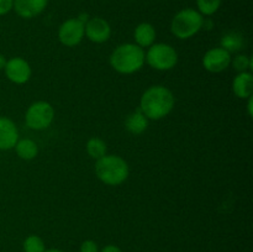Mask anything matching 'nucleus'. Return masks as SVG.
I'll return each mask as SVG.
<instances>
[{
  "mask_svg": "<svg viewBox=\"0 0 253 252\" xmlns=\"http://www.w3.org/2000/svg\"><path fill=\"white\" fill-rule=\"evenodd\" d=\"M174 104V94L170 89L163 85H152L141 96L138 109L148 120H161L169 115Z\"/></svg>",
  "mask_w": 253,
  "mask_h": 252,
  "instance_id": "obj_1",
  "label": "nucleus"
},
{
  "mask_svg": "<svg viewBox=\"0 0 253 252\" xmlns=\"http://www.w3.org/2000/svg\"><path fill=\"white\" fill-rule=\"evenodd\" d=\"M146 62L145 49L136 43H123L110 54V66L120 74H133Z\"/></svg>",
  "mask_w": 253,
  "mask_h": 252,
  "instance_id": "obj_2",
  "label": "nucleus"
},
{
  "mask_svg": "<svg viewBox=\"0 0 253 252\" xmlns=\"http://www.w3.org/2000/svg\"><path fill=\"white\" fill-rule=\"evenodd\" d=\"M95 175L106 185H120L127 179L130 168L127 162L118 155H105L95 162Z\"/></svg>",
  "mask_w": 253,
  "mask_h": 252,
  "instance_id": "obj_3",
  "label": "nucleus"
},
{
  "mask_svg": "<svg viewBox=\"0 0 253 252\" xmlns=\"http://www.w3.org/2000/svg\"><path fill=\"white\" fill-rule=\"evenodd\" d=\"M204 16L198 10L187 7L173 16L170 21V32L179 40L192 39L204 26Z\"/></svg>",
  "mask_w": 253,
  "mask_h": 252,
  "instance_id": "obj_4",
  "label": "nucleus"
},
{
  "mask_svg": "<svg viewBox=\"0 0 253 252\" xmlns=\"http://www.w3.org/2000/svg\"><path fill=\"white\" fill-rule=\"evenodd\" d=\"M146 62L156 71H169L178 63V53L168 43H153L146 52Z\"/></svg>",
  "mask_w": 253,
  "mask_h": 252,
  "instance_id": "obj_5",
  "label": "nucleus"
},
{
  "mask_svg": "<svg viewBox=\"0 0 253 252\" xmlns=\"http://www.w3.org/2000/svg\"><path fill=\"white\" fill-rule=\"evenodd\" d=\"M54 119V109L48 101H35L27 108L25 114L26 125L31 130L41 131L51 126Z\"/></svg>",
  "mask_w": 253,
  "mask_h": 252,
  "instance_id": "obj_6",
  "label": "nucleus"
},
{
  "mask_svg": "<svg viewBox=\"0 0 253 252\" xmlns=\"http://www.w3.org/2000/svg\"><path fill=\"white\" fill-rule=\"evenodd\" d=\"M84 25L78 17H72L62 22L58 29V40L63 46L76 47L84 39Z\"/></svg>",
  "mask_w": 253,
  "mask_h": 252,
  "instance_id": "obj_7",
  "label": "nucleus"
},
{
  "mask_svg": "<svg viewBox=\"0 0 253 252\" xmlns=\"http://www.w3.org/2000/svg\"><path fill=\"white\" fill-rule=\"evenodd\" d=\"M231 53L222 47H214L203 57V67L210 73H221L231 64Z\"/></svg>",
  "mask_w": 253,
  "mask_h": 252,
  "instance_id": "obj_8",
  "label": "nucleus"
},
{
  "mask_svg": "<svg viewBox=\"0 0 253 252\" xmlns=\"http://www.w3.org/2000/svg\"><path fill=\"white\" fill-rule=\"evenodd\" d=\"M4 72L6 78L15 84H25L30 81L32 74L30 63L21 57H12L7 59Z\"/></svg>",
  "mask_w": 253,
  "mask_h": 252,
  "instance_id": "obj_9",
  "label": "nucleus"
},
{
  "mask_svg": "<svg viewBox=\"0 0 253 252\" xmlns=\"http://www.w3.org/2000/svg\"><path fill=\"white\" fill-rule=\"evenodd\" d=\"M84 36L94 43H104L111 36V26L103 17H90L84 25Z\"/></svg>",
  "mask_w": 253,
  "mask_h": 252,
  "instance_id": "obj_10",
  "label": "nucleus"
},
{
  "mask_svg": "<svg viewBox=\"0 0 253 252\" xmlns=\"http://www.w3.org/2000/svg\"><path fill=\"white\" fill-rule=\"evenodd\" d=\"M19 140V130L11 119L0 116V151H7L15 147Z\"/></svg>",
  "mask_w": 253,
  "mask_h": 252,
  "instance_id": "obj_11",
  "label": "nucleus"
},
{
  "mask_svg": "<svg viewBox=\"0 0 253 252\" xmlns=\"http://www.w3.org/2000/svg\"><path fill=\"white\" fill-rule=\"evenodd\" d=\"M48 0H14V10L22 19H34L44 11Z\"/></svg>",
  "mask_w": 253,
  "mask_h": 252,
  "instance_id": "obj_12",
  "label": "nucleus"
},
{
  "mask_svg": "<svg viewBox=\"0 0 253 252\" xmlns=\"http://www.w3.org/2000/svg\"><path fill=\"white\" fill-rule=\"evenodd\" d=\"M232 91L240 99H249L253 94V76L251 72H241L232 82Z\"/></svg>",
  "mask_w": 253,
  "mask_h": 252,
  "instance_id": "obj_13",
  "label": "nucleus"
},
{
  "mask_svg": "<svg viewBox=\"0 0 253 252\" xmlns=\"http://www.w3.org/2000/svg\"><path fill=\"white\" fill-rule=\"evenodd\" d=\"M135 43L141 48H146L155 43L156 41V29L150 22H141L135 27L133 31Z\"/></svg>",
  "mask_w": 253,
  "mask_h": 252,
  "instance_id": "obj_14",
  "label": "nucleus"
},
{
  "mask_svg": "<svg viewBox=\"0 0 253 252\" xmlns=\"http://www.w3.org/2000/svg\"><path fill=\"white\" fill-rule=\"evenodd\" d=\"M148 126V119L146 118L142 114V111L140 109H137L136 111L131 113L130 115L126 118L125 121V127L128 132L133 133V135H141L142 132H145L146 128Z\"/></svg>",
  "mask_w": 253,
  "mask_h": 252,
  "instance_id": "obj_15",
  "label": "nucleus"
},
{
  "mask_svg": "<svg viewBox=\"0 0 253 252\" xmlns=\"http://www.w3.org/2000/svg\"><path fill=\"white\" fill-rule=\"evenodd\" d=\"M14 148L16 151V155L24 161L34 160L39 153V146L31 138H21V140L19 138Z\"/></svg>",
  "mask_w": 253,
  "mask_h": 252,
  "instance_id": "obj_16",
  "label": "nucleus"
},
{
  "mask_svg": "<svg viewBox=\"0 0 253 252\" xmlns=\"http://www.w3.org/2000/svg\"><path fill=\"white\" fill-rule=\"evenodd\" d=\"M220 44H221L220 47L226 49L229 53H232V52H239L240 49L244 48L245 46L244 36L237 31H230L221 37Z\"/></svg>",
  "mask_w": 253,
  "mask_h": 252,
  "instance_id": "obj_17",
  "label": "nucleus"
},
{
  "mask_svg": "<svg viewBox=\"0 0 253 252\" xmlns=\"http://www.w3.org/2000/svg\"><path fill=\"white\" fill-rule=\"evenodd\" d=\"M86 153L90 156L93 160H99V158L104 157L106 155V143L105 141L101 140L100 137H91L89 138L88 142H86Z\"/></svg>",
  "mask_w": 253,
  "mask_h": 252,
  "instance_id": "obj_18",
  "label": "nucleus"
},
{
  "mask_svg": "<svg viewBox=\"0 0 253 252\" xmlns=\"http://www.w3.org/2000/svg\"><path fill=\"white\" fill-rule=\"evenodd\" d=\"M222 0H197L198 11L203 16H211L221 6Z\"/></svg>",
  "mask_w": 253,
  "mask_h": 252,
  "instance_id": "obj_19",
  "label": "nucleus"
},
{
  "mask_svg": "<svg viewBox=\"0 0 253 252\" xmlns=\"http://www.w3.org/2000/svg\"><path fill=\"white\" fill-rule=\"evenodd\" d=\"M22 249H24V252H44L46 245H44L43 240L40 236L30 235L25 239L24 244H22Z\"/></svg>",
  "mask_w": 253,
  "mask_h": 252,
  "instance_id": "obj_20",
  "label": "nucleus"
},
{
  "mask_svg": "<svg viewBox=\"0 0 253 252\" xmlns=\"http://www.w3.org/2000/svg\"><path fill=\"white\" fill-rule=\"evenodd\" d=\"M231 64L234 67L235 71L239 73L241 72H247V69L253 68V62L251 57L246 56V54H237L234 59H231Z\"/></svg>",
  "mask_w": 253,
  "mask_h": 252,
  "instance_id": "obj_21",
  "label": "nucleus"
},
{
  "mask_svg": "<svg viewBox=\"0 0 253 252\" xmlns=\"http://www.w3.org/2000/svg\"><path fill=\"white\" fill-rule=\"evenodd\" d=\"M81 252H99L98 244L93 240H85L82 242Z\"/></svg>",
  "mask_w": 253,
  "mask_h": 252,
  "instance_id": "obj_22",
  "label": "nucleus"
},
{
  "mask_svg": "<svg viewBox=\"0 0 253 252\" xmlns=\"http://www.w3.org/2000/svg\"><path fill=\"white\" fill-rule=\"evenodd\" d=\"M14 7V0H0V16L9 14Z\"/></svg>",
  "mask_w": 253,
  "mask_h": 252,
  "instance_id": "obj_23",
  "label": "nucleus"
},
{
  "mask_svg": "<svg viewBox=\"0 0 253 252\" xmlns=\"http://www.w3.org/2000/svg\"><path fill=\"white\" fill-rule=\"evenodd\" d=\"M100 252H123V250L116 245H108V246L103 247Z\"/></svg>",
  "mask_w": 253,
  "mask_h": 252,
  "instance_id": "obj_24",
  "label": "nucleus"
},
{
  "mask_svg": "<svg viewBox=\"0 0 253 252\" xmlns=\"http://www.w3.org/2000/svg\"><path fill=\"white\" fill-rule=\"evenodd\" d=\"M247 111H249V115H253V96H250L247 99Z\"/></svg>",
  "mask_w": 253,
  "mask_h": 252,
  "instance_id": "obj_25",
  "label": "nucleus"
},
{
  "mask_svg": "<svg viewBox=\"0 0 253 252\" xmlns=\"http://www.w3.org/2000/svg\"><path fill=\"white\" fill-rule=\"evenodd\" d=\"M6 62H7V59L5 58L4 54L0 53V71L5 68V64H6Z\"/></svg>",
  "mask_w": 253,
  "mask_h": 252,
  "instance_id": "obj_26",
  "label": "nucleus"
},
{
  "mask_svg": "<svg viewBox=\"0 0 253 252\" xmlns=\"http://www.w3.org/2000/svg\"><path fill=\"white\" fill-rule=\"evenodd\" d=\"M44 252H63L58 249H49V250H44Z\"/></svg>",
  "mask_w": 253,
  "mask_h": 252,
  "instance_id": "obj_27",
  "label": "nucleus"
}]
</instances>
